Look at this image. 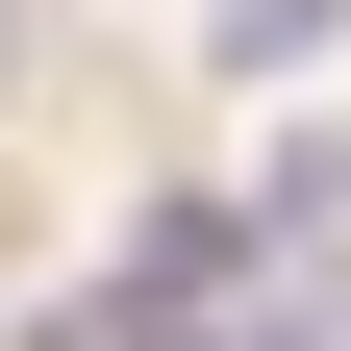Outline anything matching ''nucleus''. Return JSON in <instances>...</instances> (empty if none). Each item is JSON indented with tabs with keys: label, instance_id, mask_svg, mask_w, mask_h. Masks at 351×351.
Listing matches in <instances>:
<instances>
[{
	"label": "nucleus",
	"instance_id": "3",
	"mask_svg": "<svg viewBox=\"0 0 351 351\" xmlns=\"http://www.w3.org/2000/svg\"><path fill=\"white\" fill-rule=\"evenodd\" d=\"M351 0H226V75H276V51H326Z\"/></svg>",
	"mask_w": 351,
	"mask_h": 351
},
{
	"label": "nucleus",
	"instance_id": "1",
	"mask_svg": "<svg viewBox=\"0 0 351 351\" xmlns=\"http://www.w3.org/2000/svg\"><path fill=\"white\" fill-rule=\"evenodd\" d=\"M25 351H201V326H176V276H101V301H51Z\"/></svg>",
	"mask_w": 351,
	"mask_h": 351
},
{
	"label": "nucleus",
	"instance_id": "2",
	"mask_svg": "<svg viewBox=\"0 0 351 351\" xmlns=\"http://www.w3.org/2000/svg\"><path fill=\"white\" fill-rule=\"evenodd\" d=\"M251 351H351V276H326V251H301V276L251 301Z\"/></svg>",
	"mask_w": 351,
	"mask_h": 351
}]
</instances>
